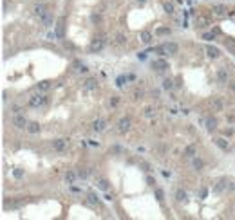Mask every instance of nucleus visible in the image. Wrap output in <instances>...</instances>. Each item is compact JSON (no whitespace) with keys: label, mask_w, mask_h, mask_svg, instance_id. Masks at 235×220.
Instances as JSON below:
<instances>
[{"label":"nucleus","mask_w":235,"mask_h":220,"mask_svg":"<svg viewBox=\"0 0 235 220\" xmlns=\"http://www.w3.org/2000/svg\"><path fill=\"white\" fill-rule=\"evenodd\" d=\"M212 106H214L215 110H222V101L219 99V98H215V99L212 101Z\"/></svg>","instance_id":"nucleus-25"},{"label":"nucleus","mask_w":235,"mask_h":220,"mask_svg":"<svg viewBox=\"0 0 235 220\" xmlns=\"http://www.w3.org/2000/svg\"><path fill=\"white\" fill-rule=\"evenodd\" d=\"M76 179H78V173H76V171L69 170V171L65 173V182H67V184H74V180Z\"/></svg>","instance_id":"nucleus-12"},{"label":"nucleus","mask_w":235,"mask_h":220,"mask_svg":"<svg viewBox=\"0 0 235 220\" xmlns=\"http://www.w3.org/2000/svg\"><path fill=\"white\" fill-rule=\"evenodd\" d=\"M152 69H156L157 72H163L168 69V63H166V60H156L152 63Z\"/></svg>","instance_id":"nucleus-6"},{"label":"nucleus","mask_w":235,"mask_h":220,"mask_svg":"<svg viewBox=\"0 0 235 220\" xmlns=\"http://www.w3.org/2000/svg\"><path fill=\"white\" fill-rule=\"evenodd\" d=\"M13 124H15L17 128H27V124H29V123H27V119H25L22 114H17V116L13 117Z\"/></svg>","instance_id":"nucleus-4"},{"label":"nucleus","mask_w":235,"mask_h":220,"mask_svg":"<svg viewBox=\"0 0 235 220\" xmlns=\"http://www.w3.org/2000/svg\"><path fill=\"white\" fill-rule=\"evenodd\" d=\"M103 47H105V40H103V38H94L92 43H91V51H92V52H99Z\"/></svg>","instance_id":"nucleus-5"},{"label":"nucleus","mask_w":235,"mask_h":220,"mask_svg":"<svg viewBox=\"0 0 235 220\" xmlns=\"http://www.w3.org/2000/svg\"><path fill=\"white\" fill-rule=\"evenodd\" d=\"M177 43H163V45H159V47H154V52L156 54H161V56H165V54H176L177 52Z\"/></svg>","instance_id":"nucleus-1"},{"label":"nucleus","mask_w":235,"mask_h":220,"mask_svg":"<svg viewBox=\"0 0 235 220\" xmlns=\"http://www.w3.org/2000/svg\"><path fill=\"white\" fill-rule=\"evenodd\" d=\"M123 81H127V78H123V76H121V78H118V85L121 87V85H123Z\"/></svg>","instance_id":"nucleus-37"},{"label":"nucleus","mask_w":235,"mask_h":220,"mask_svg":"<svg viewBox=\"0 0 235 220\" xmlns=\"http://www.w3.org/2000/svg\"><path fill=\"white\" fill-rule=\"evenodd\" d=\"M33 11H35V15L38 16V20H40V18H43V16H45V15L49 13V9H47L45 5H42V4H38V5H35V9H33Z\"/></svg>","instance_id":"nucleus-7"},{"label":"nucleus","mask_w":235,"mask_h":220,"mask_svg":"<svg viewBox=\"0 0 235 220\" xmlns=\"http://www.w3.org/2000/svg\"><path fill=\"white\" fill-rule=\"evenodd\" d=\"M40 22H42L45 27H51V25H53V15H51V13H47L43 18H40Z\"/></svg>","instance_id":"nucleus-17"},{"label":"nucleus","mask_w":235,"mask_h":220,"mask_svg":"<svg viewBox=\"0 0 235 220\" xmlns=\"http://www.w3.org/2000/svg\"><path fill=\"white\" fill-rule=\"evenodd\" d=\"M215 144L221 148V150H226V148H228V141H224L222 137H217V139H215Z\"/></svg>","instance_id":"nucleus-22"},{"label":"nucleus","mask_w":235,"mask_h":220,"mask_svg":"<svg viewBox=\"0 0 235 220\" xmlns=\"http://www.w3.org/2000/svg\"><path fill=\"white\" fill-rule=\"evenodd\" d=\"M163 88L172 90V88H174V81H172V80H165V81H163Z\"/></svg>","instance_id":"nucleus-26"},{"label":"nucleus","mask_w":235,"mask_h":220,"mask_svg":"<svg viewBox=\"0 0 235 220\" xmlns=\"http://www.w3.org/2000/svg\"><path fill=\"white\" fill-rule=\"evenodd\" d=\"M53 148H54L56 152H63V150L67 148V141L65 139H54L53 141Z\"/></svg>","instance_id":"nucleus-8"},{"label":"nucleus","mask_w":235,"mask_h":220,"mask_svg":"<svg viewBox=\"0 0 235 220\" xmlns=\"http://www.w3.org/2000/svg\"><path fill=\"white\" fill-rule=\"evenodd\" d=\"M156 197L159 202H163L165 200V193H163V189H156Z\"/></svg>","instance_id":"nucleus-32"},{"label":"nucleus","mask_w":235,"mask_h":220,"mask_svg":"<svg viewBox=\"0 0 235 220\" xmlns=\"http://www.w3.org/2000/svg\"><path fill=\"white\" fill-rule=\"evenodd\" d=\"M165 11H166L168 15H172V13H174V4H170V2H166V4H165Z\"/></svg>","instance_id":"nucleus-30"},{"label":"nucleus","mask_w":235,"mask_h":220,"mask_svg":"<svg viewBox=\"0 0 235 220\" xmlns=\"http://www.w3.org/2000/svg\"><path fill=\"white\" fill-rule=\"evenodd\" d=\"M204 123H206V130H208V132H215L217 130V119L215 117H208Z\"/></svg>","instance_id":"nucleus-10"},{"label":"nucleus","mask_w":235,"mask_h":220,"mask_svg":"<svg viewBox=\"0 0 235 220\" xmlns=\"http://www.w3.org/2000/svg\"><path fill=\"white\" fill-rule=\"evenodd\" d=\"M185 155H186V157H196V146H186Z\"/></svg>","instance_id":"nucleus-24"},{"label":"nucleus","mask_w":235,"mask_h":220,"mask_svg":"<svg viewBox=\"0 0 235 220\" xmlns=\"http://www.w3.org/2000/svg\"><path fill=\"white\" fill-rule=\"evenodd\" d=\"M217 80L221 81V83H226L228 81V70L226 69H219L217 70Z\"/></svg>","instance_id":"nucleus-13"},{"label":"nucleus","mask_w":235,"mask_h":220,"mask_svg":"<svg viewBox=\"0 0 235 220\" xmlns=\"http://www.w3.org/2000/svg\"><path fill=\"white\" fill-rule=\"evenodd\" d=\"M145 2H147V0H137V4H145Z\"/></svg>","instance_id":"nucleus-38"},{"label":"nucleus","mask_w":235,"mask_h":220,"mask_svg":"<svg viewBox=\"0 0 235 220\" xmlns=\"http://www.w3.org/2000/svg\"><path fill=\"white\" fill-rule=\"evenodd\" d=\"M130 126H132L130 117H123V119H119V123H118V132L119 134H127L130 130Z\"/></svg>","instance_id":"nucleus-3"},{"label":"nucleus","mask_w":235,"mask_h":220,"mask_svg":"<svg viewBox=\"0 0 235 220\" xmlns=\"http://www.w3.org/2000/svg\"><path fill=\"white\" fill-rule=\"evenodd\" d=\"M87 175H89V173H87L85 170H80V171H78V177H80V179H87Z\"/></svg>","instance_id":"nucleus-34"},{"label":"nucleus","mask_w":235,"mask_h":220,"mask_svg":"<svg viewBox=\"0 0 235 220\" xmlns=\"http://www.w3.org/2000/svg\"><path fill=\"white\" fill-rule=\"evenodd\" d=\"M96 186H98L101 191H109V180H105V179H98V182H96Z\"/></svg>","instance_id":"nucleus-16"},{"label":"nucleus","mask_w":235,"mask_h":220,"mask_svg":"<svg viewBox=\"0 0 235 220\" xmlns=\"http://www.w3.org/2000/svg\"><path fill=\"white\" fill-rule=\"evenodd\" d=\"M51 88V81H40L38 83V90H42V92H47Z\"/></svg>","instance_id":"nucleus-21"},{"label":"nucleus","mask_w":235,"mask_h":220,"mask_svg":"<svg viewBox=\"0 0 235 220\" xmlns=\"http://www.w3.org/2000/svg\"><path fill=\"white\" fill-rule=\"evenodd\" d=\"M156 34H159V36H163V34H170V29H166V27H159L156 31Z\"/></svg>","instance_id":"nucleus-28"},{"label":"nucleus","mask_w":235,"mask_h":220,"mask_svg":"<svg viewBox=\"0 0 235 220\" xmlns=\"http://www.w3.org/2000/svg\"><path fill=\"white\" fill-rule=\"evenodd\" d=\"M176 200L177 202H186V191H185V189H177L176 191Z\"/></svg>","instance_id":"nucleus-18"},{"label":"nucleus","mask_w":235,"mask_h":220,"mask_svg":"<svg viewBox=\"0 0 235 220\" xmlns=\"http://www.w3.org/2000/svg\"><path fill=\"white\" fill-rule=\"evenodd\" d=\"M214 13H215L217 16H224L226 9H224V5H215V7H214Z\"/></svg>","instance_id":"nucleus-23"},{"label":"nucleus","mask_w":235,"mask_h":220,"mask_svg":"<svg viewBox=\"0 0 235 220\" xmlns=\"http://www.w3.org/2000/svg\"><path fill=\"white\" fill-rule=\"evenodd\" d=\"M22 175H24V171H22V170H15V177H17V179H20Z\"/></svg>","instance_id":"nucleus-35"},{"label":"nucleus","mask_w":235,"mask_h":220,"mask_svg":"<svg viewBox=\"0 0 235 220\" xmlns=\"http://www.w3.org/2000/svg\"><path fill=\"white\" fill-rule=\"evenodd\" d=\"M139 38H141V41H143V43H147V45H148V43H150V41H152V34H150V33H148V31H143V33H141V36H139Z\"/></svg>","instance_id":"nucleus-19"},{"label":"nucleus","mask_w":235,"mask_h":220,"mask_svg":"<svg viewBox=\"0 0 235 220\" xmlns=\"http://www.w3.org/2000/svg\"><path fill=\"white\" fill-rule=\"evenodd\" d=\"M226 188H228V182H226V180H221L219 186L215 188V191H222V189H226Z\"/></svg>","instance_id":"nucleus-29"},{"label":"nucleus","mask_w":235,"mask_h":220,"mask_svg":"<svg viewBox=\"0 0 235 220\" xmlns=\"http://www.w3.org/2000/svg\"><path fill=\"white\" fill-rule=\"evenodd\" d=\"M194 168H196V170H201V168H203V160L194 157Z\"/></svg>","instance_id":"nucleus-31"},{"label":"nucleus","mask_w":235,"mask_h":220,"mask_svg":"<svg viewBox=\"0 0 235 220\" xmlns=\"http://www.w3.org/2000/svg\"><path fill=\"white\" fill-rule=\"evenodd\" d=\"M96 85H98L96 80H92V78H91V80L85 81V85H83V87H85V90H94V88H96Z\"/></svg>","instance_id":"nucleus-20"},{"label":"nucleus","mask_w":235,"mask_h":220,"mask_svg":"<svg viewBox=\"0 0 235 220\" xmlns=\"http://www.w3.org/2000/svg\"><path fill=\"white\" fill-rule=\"evenodd\" d=\"M87 202H89V204H91V206H96V204H98V197H96V195H92V193H91V195H89V197H87Z\"/></svg>","instance_id":"nucleus-27"},{"label":"nucleus","mask_w":235,"mask_h":220,"mask_svg":"<svg viewBox=\"0 0 235 220\" xmlns=\"http://www.w3.org/2000/svg\"><path fill=\"white\" fill-rule=\"evenodd\" d=\"M206 54H208L212 60H215V58H219V49L214 47V45H208V47H206Z\"/></svg>","instance_id":"nucleus-11"},{"label":"nucleus","mask_w":235,"mask_h":220,"mask_svg":"<svg viewBox=\"0 0 235 220\" xmlns=\"http://www.w3.org/2000/svg\"><path fill=\"white\" fill-rule=\"evenodd\" d=\"M147 182H148L150 186H154V184H156V180L152 179V177H147Z\"/></svg>","instance_id":"nucleus-36"},{"label":"nucleus","mask_w":235,"mask_h":220,"mask_svg":"<svg viewBox=\"0 0 235 220\" xmlns=\"http://www.w3.org/2000/svg\"><path fill=\"white\" fill-rule=\"evenodd\" d=\"M25 130H27L29 134H38V132H40V124L36 123V121H33V123H29V124H27V128H25Z\"/></svg>","instance_id":"nucleus-14"},{"label":"nucleus","mask_w":235,"mask_h":220,"mask_svg":"<svg viewBox=\"0 0 235 220\" xmlns=\"http://www.w3.org/2000/svg\"><path fill=\"white\" fill-rule=\"evenodd\" d=\"M92 128H94L96 132H103V130L107 128V121L105 119H96L94 121V124H92Z\"/></svg>","instance_id":"nucleus-9"},{"label":"nucleus","mask_w":235,"mask_h":220,"mask_svg":"<svg viewBox=\"0 0 235 220\" xmlns=\"http://www.w3.org/2000/svg\"><path fill=\"white\" fill-rule=\"evenodd\" d=\"M63 23H65V20L58 18V23H56V36L58 38H63Z\"/></svg>","instance_id":"nucleus-15"},{"label":"nucleus","mask_w":235,"mask_h":220,"mask_svg":"<svg viewBox=\"0 0 235 220\" xmlns=\"http://www.w3.org/2000/svg\"><path fill=\"white\" fill-rule=\"evenodd\" d=\"M203 38H204V40H214V38H215V33H204Z\"/></svg>","instance_id":"nucleus-33"},{"label":"nucleus","mask_w":235,"mask_h":220,"mask_svg":"<svg viewBox=\"0 0 235 220\" xmlns=\"http://www.w3.org/2000/svg\"><path fill=\"white\" fill-rule=\"evenodd\" d=\"M45 103H47V96H45V94H33V96L29 98V106H33V108L43 106Z\"/></svg>","instance_id":"nucleus-2"}]
</instances>
